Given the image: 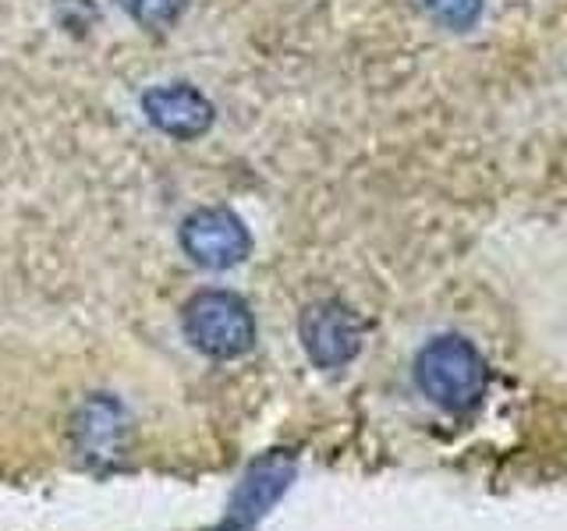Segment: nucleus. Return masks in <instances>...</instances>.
I'll return each mask as SVG.
<instances>
[{
    "instance_id": "f257e3e1",
    "label": "nucleus",
    "mask_w": 567,
    "mask_h": 531,
    "mask_svg": "<svg viewBox=\"0 0 567 531\" xmlns=\"http://www.w3.org/2000/svg\"><path fill=\"white\" fill-rule=\"evenodd\" d=\"M415 383L425 397L451 415H465L486 397L489 365L461 333L433 336L415 358Z\"/></svg>"
},
{
    "instance_id": "f03ea898",
    "label": "nucleus",
    "mask_w": 567,
    "mask_h": 531,
    "mask_svg": "<svg viewBox=\"0 0 567 531\" xmlns=\"http://www.w3.org/2000/svg\"><path fill=\"white\" fill-rule=\"evenodd\" d=\"M182 330L195 351L209 358H241L256 344V315L235 291L209 288L185 301Z\"/></svg>"
},
{
    "instance_id": "7ed1b4c3",
    "label": "nucleus",
    "mask_w": 567,
    "mask_h": 531,
    "mask_svg": "<svg viewBox=\"0 0 567 531\" xmlns=\"http://www.w3.org/2000/svg\"><path fill=\"white\" fill-rule=\"evenodd\" d=\"M177 238H182L185 256L203 270H230L252 252V235L245 220L227 206H203L188 212Z\"/></svg>"
},
{
    "instance_id": "20e7f679",
    "label": "nucleus",
    "mask_w": 567,
    "mask_h": 531,
    "mask_svg": "<svg viewBox=\"0 0 567 531\" xmlns=\"http://www.w3.org/2000/svg\"><path fill=\"white\" fill-rule=\"evenodd\" d=\"M298 336L316 368H341L362 351V319L344 301L323 298L301 312Z\"/></svg>"
},
{
    "instance_id": "39448f33",
    "label": "nucleus",
    "mask_w": 567,
    "mask_h": 531,
    "mask_svg": "<svg viewBox=\"0 0 567 531\" xmlns=\"http://www.w3.org/2000/svg\"><path fill=\"white\" fill-rule=\"evenodd\" d=\"M291 478H295V457L288 450H270V454L256 457L241 478L235 500H230V510H227L220 531L256 528L280 496L288 492Z\"/></svg>"
},
{
    "instance_id": "423d86ee",
    "label": "nucleus",
    "mask_w": 567,
    "mask_h": 531,
    "mask_svg": "<svg viewBox=\"0 0 567 531\" xmlns=\"http://www.w3.org/2000/svg\"><path fill=\"white\" fill-rule=\"evenodd\" d=\"M128 412L106 394L89 397L71 418V439H75V450L89 465H114L128 450Z\"/></svg>"
},
{
    "instance_id": "0eeeda50",
    "label": "nucleus",
    "mask_w": 567,
    "mask_h": 531,
    "mask_svg": "<svg viewBox=\"0 0 567 531\" xmlns=\"http://www.w3.org/2000/svg\"><path fill=\"white\" fill-rule=\"evenodd\" d=\"M142 114L153 124L156 132H164L177 142L199 138L213 128V103L188 82H167V85H153L146 96H142Z\"/></svg>"
},
{
    "instance_id": "6e6552de",
    "label": "nucleus",
    "mask_w": 567,
    "mask_h": 531,
    "mask_svg": "<svg viewBox=\"0 0 567 531\" xmlns=\"http://www.w3.org/2000/svg\"><path fill=\"white\" fill-rule=\"evenodd\" d=\"M117 4L135 25L153 29V32L171 29L177 18L185 14V0H117Z\"/></svg>"
},
{
    "instance_id": "1a4fd4ad",
    "label": "nucleus",
    "mask_w": 567,
    "mask_h": 531,
    "mask_svg": "<svg viewBox=\"0 0 567 531\" xmlns=\"http://www.w3.org/2000/svg\"><path fill=\"white\" fill-rule=\"evenodd\" d=\"M419 8L443 29H472L483 14V0H419Z\"/></svg>"
},
{
    "instance_id": "9d476101",
    "label": "nucleus",
    "mask_w": 567,
    "mask_h": 531,
    "mask_svg": "<svg viewBox=\"0 0 567 531\" xmlns=\"http://www.w3.org/2000/svg\"><path fill=\"white\" fill-rule=\"evenodd\" d=\"M58 11H61V25L71 32H82L89 29V22H96V8L89 0H58Z\"/></svg>"
}]
</instances>
